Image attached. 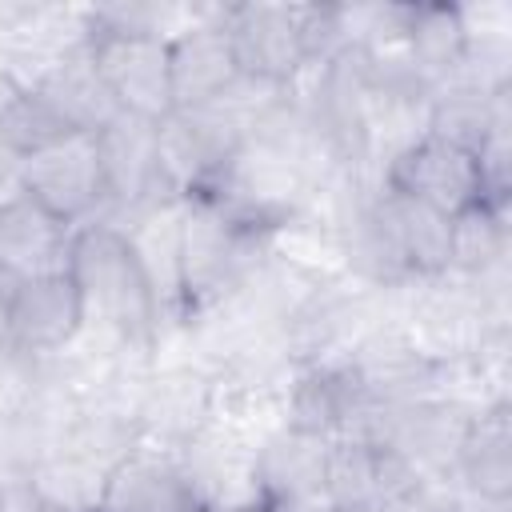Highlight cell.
<instances>
[{
    "mask_svg": "<svg viewBox=\"0 0 512 512\" xmlns=\"http://www.w3.org/2000/svg\"><path fill=\"white\" fill-rule=\"evenodd\" d=\"M68 276L84 296L88 324L116 332L120 340H152L160 328V300L140 264L132 236L112 220H88L72 232Z\"/></svg>",
    "mask_w": 512,
    "mask_h": 512,
    "instance_id": "6da1fadb",
    "label": "cell"
},
{
    "mask_svg": "<svg viewBox=\"0 0 512 512\" xmlns=\"http://www.w3.org/2000/svg\"><path fill=\"white\" fill-rule=\"evenodd\" d=\"M264 228L248 224L216 196H188L176 204V268L184 312L224 300L248 272Z\"/></svg>",
    "mask_w": 512,
    "mask_h": 512,
    "instance_id": "7a4b0ae2",
    "label": "cell"
},
{
    "mask_svg": "<svg viewBox=\"0 0 512 512\" xmlns=\"http://www.w3.org/2000/svg\"><path fill=\"white\" fill-rule=\"evenodd\" d=\"M96 160L104 176V216L112 224H128L160 204H176L164 192L160 180V156H156V124L116 112L104 128L92 132Z\"/></svg>",
    "mask_w": 512,
    "mask_h": 512,
    "instance_id": "3957f363",
    "label": "cell"
},
{
    "mask_svg": "<svg viewBox=\"0 0 512 512\" xmlns=\"http://www.w3.org/2000/svg\"><path fill=\"white\" fill-rule=\"evenodd\" d=\"M116 112L160 124L172 112L168 36L156 32H80Z\"/></svg>",
    "mask_w": 512,
    "mask_h": 512,
    "instance_id": "277c9868",
    "label": "cell"
},
{
    "mask_svg": "<svg viewBox=\"0 0 512 512\" xmlns=\"http://www.w3.org/2000/svg\"><path fill=\"white\" fill-rule=\"evenodd\" d=\"M16 192L32 196L40 208H48L68 228L100 220L104 216V176H100L92 132L68 136L64 144H52V148L20 160Z\"/></svg>",
    "mask_w": 512,
    "mask_h": 512,
    "instance_id": "5b68a950",
    "label": "cell"
},
{
    "mask_svg": "<svg viewBox=\"0 0 512 512\" xmlns=\"http://www.w3.org/2000/svg\"><path fill=\"white\" fill-rule=\"evenodd\" d=\"M384 188L416 204H428L444 216H460L464 208L484 204L476 152L444 144L428 132L412 136L392 152V160L384 164Z\"/></svg>",
    "mask_w": 512,
    "mask_h": 512,
    "instance_id": "8992f818",
    "label": "cell"
},
{
    "mask_svg": "<svg viewBox=\"0 0 512 512\" xmlns=\"http://www.w3.org/2000/svg\"><path fill=\"white\" fill-rule=\"evenodd\" d=\"M216 16L232 40L236 68L244 80L288 88L308 68L292 4H228Z\"/></svg>",
    "mask_w": 512,
    "mask_h": 512,
    "instance_id": "52a82bcc",
    "label": "cell"
},
{
    "mask_svg": "<svg viewBox=\"0 0 512 512\" xmlns=\"http://www.w3.org/2000/svg\"><path fill=\"white\" fill-rule=\"evenodd\" d=\"M84 328H88L84 296H80L76 280L68 276V268L48 272V276H28L16 288L8 332H4L0 348L12 356L36 360V356L64 352Z\"/></svg>",
    "mask_w": 512,
    "mask_h": 512,
    "instance_id": "ba28073f",
    "label": "cell"
},
{
    "mask_svg": "<svg viewBox=\"0 0 512 512\" xmlns=\"http://www.w3.org/2000/svg\"><path fill=\"white\" fill-rule=\"evenodd\" d=\"M200 504L204 500L180 456L128 448L104 468L92 512H192Z\"/></svg>",
    "mask_w": 512,
    "mask_h": 512,
    "instance_id": "9c48e42d",
    "label": "cell"
},
{
    "mask_svg": "<svg viewBox=\"0 0 512 512\" xmlns=\"http://www.w3.org/2000/svg\"><path fill=\"white\" fill-rule=\"evenodd\" d=\"M328 452L332 440L280 428L256 452V496L276 512H320L328 508Z\"/></svg>",
    "mask_w": 512,
    "mask_h": 512,
    "instance_id": "30bf717a",
    "label": "cell"
},
{
    "mask_svg": "<svg viewBox=\"0 0 512 512\" xmlns=\"http://www.w3.org/2000/svg\"><path fill=\"white\" fill-rule=\"evenodd\" d=\"M232 40L212 12L200 24H188L168 36V84H172V112L220 104L240 84Z\"/></svg>",
    "mask_w": 512,
    "mask_h": 512,
    "instance_id": "8fae6325",
    "label": "cell"
},
{
    "mask_svg": "<svg viewBox=\"0 0 512 512\" xmlns=\"http://www.w3.org/2000/svg\"><path fill=\"white\" fill-rule=\"evenodd\" d=\"M452 472L460 476L464 492L476 504L508 512V500H512V420H508L504 400L468 416L460 444H456V456H452Z\"/></svg>",
    "mask_w": 512,
    "mask_h": 512,
    "instance_id": "7c38bea8",
    "label": "cell"
},
{
    "mask_svg": "<svg viewBox=\"0 0 512 512\" xmlns=\"http://www.w3.org/2000/svg\"><path fill=\"white\" fill-rule=\"evenodd\" d=\"M72 232L64 220H56L48 208H40L24 192L0 196V272L28 280L68 268Z\"/></svg>",
    "mask_w": 512,
    "mask_h": 512,
    "instance_id": "4fadbf2b",
    "label": "cell"
},
{
    "mask_svg": "<svg viewBox=\"0 0 512 512\" xmlns=\"http://www.w3.org/2000/svg\"><path fill=\"white\" fill-rule=\"evenodd\" d=\"M472 40H476V32L468 24V12L456 4H408L404 8L400 52H404L412 76L428 92L460 72V64L472 52Z\"/></svg>",
    "mask_w": 512,
    "mask_h": 512,
    "instance_id": "5bb4252c",
    "label": "cell"
},
{
    "mask_svg": "<svg viewBox=\"0 0 512 512\" xmlns=\"http://www.w3.org/2000/svg\"><path fill=\"white\" fill-rule=\"evenodd\" d=\"M28 84H36L72 120V128H80V132H96L116 116V104H112V96H108V88H104V80H100V72L92 64V52H88L84 36L72 48H64Z\"/></svg>",
    "mask_w": 512,
    "mask_h": 512,
    "instance_id": "9a60e30c",
    "label": "cell"
},
{
    "mask_svg": "<svg viewBox=\"0 0 512 512\" xmlns=\"http://www.w3.org/2000/svg\"><path fill=\"white\" fill-rule=\"evenodd\" d=\"M380 192H384V208H388L408 280L448 276L452 272V216H444L428 204H416L408 196H396L388 188H380Z\"/></svg>",
    "mask_w": 512,
    "mask_h": 512,
    "instance_id": "2e32d148",
    "label": "cell"
},
{
    "mask_svg": "<svg viewBox=\"0 0 512 512\" xmlns=\"http://www.w3.org/2000/svg\"><path fill=\"white\" fill-rule=\"evenodd\" d=\"M344 256L356 268V276H364L368 284H404L408 280V268H404L388 208H384V192H372L348 216V224H344Z\"/></svg>",
    "mask_w": 512,
    "mask_h": 512,
    "instance_id": "e0dca14e",
    "label": "cell"
},
{
    "mask_svg": "<svg viewBox=\"0 0 512 512\" xmlns=\"http://www.w3.org/2000/svg\"><path fill=\"white\" fill-rule=\"evenodd\" d=\"M68 136H80V128H72V120L36 84H24L16 100L0 112V152L16 164L52 144H64Z\"/></svg>",
    "mask_w": 512,
    "mask_h": 512,
    "instance_id": "ac0fdd59",
    "label": "cell"
},
{
    "mask_svg": "<svg viewBox=\"0 0 512 512\" xmlns=\"http://www.w3.org/2000/svg\"><path fill=\"white\" fill-rule=\"evenodd\" d=\"M508 252V212L492 204L464 208L452 216V272L484 280L488 272L504 268Z\"/></svg>",
    "mask_w": 512,
    "mask_h": 512,
    "instance_id": "d6986e66",
    "label": "cell"
},
{
    "mask_svg": "<svg viewBox=\"0 0 512 512\" xmlns=\"http://www.w3.org/2000/svg\"><path fill=\"white\" fill-rule=\"evenodd\" d=\"M16 288L20 280L0 272V344H4V332H8V316H12V300H16Z\"/></svg>",
    "mask_w": 512,
    "mask_h": 512,
    "instance_id": "ffe728a7",
    "label": "cell"
},
{
    "mask_svg": "<svg viewBox=\"0 0 512 512\" xmlns=\"http://www.w3.org/2000/svg\"><path fill=\"white\" fill-rule=\"evenodd\" d=\"M216 512H276L268 500L252 496V500H240V504H228V508H216Z\"/></svg>",
    "mask_w": 512,
    "mask_h": 512,
    "instance_id": "44dd1931",
    "label": "cell"
},
{
    "mask_svg": "<svg viewBox=\"0 0 512 512\" xmlns=\"http://www.w3.org/2000/svg\"><path fill=\"white\" fill-rule=\"evenodd\" d=\"M192 512H216V508H208V504H200V508H192Z\"/></svg>",
    "mask_w": 512,
    "mask_h": 512,
    "instance_id": "7402d4cb",
    "label": "cell"
}]
</instances>
